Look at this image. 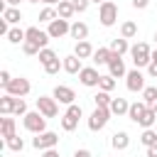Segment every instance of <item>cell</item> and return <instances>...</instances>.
Here are the masks:
<instances>
[{
	"label": "cell",
	"instance_id": "cell-3",
	"mask_svg": "<svg viewBox=\"0 0 157 157\" xmlns=\"http://www.w3.org/2000/svg\"><path fill=\"white\" fill-rule=\"evenodd\" d=\"M110 108H98L96 105V110L88 115V130H93V132H98V130H103L105 128V123L110 120Z\"/></svg>",
	"mask_w": 157,
	"mask_h": 157
},
{
	"label": "cell",
	"instance_id": "cell-12",
	"mask_svg": "<svg viewBox=\"0 0 157 157\" xmlns=\"http://www.w3.org/2000/svg\"><path fill=\"white\" fill-rule=\"evenodd\" d=\"M52 98H54L56 103L74 105V98H76V93H74V88H69V86H56V88H54V93H52Z\"/></svg>",
	"mask_w": 157,
	"mask_h": 157
},
{
	"label": "cell",
	"instance_id": "cell-5",
	"mask_svg": "<svg viewBox=\"0 0 157 157\" xmlns=\"http://www.w3.org/2000/svg\"><path fill=\"white\" fill-rule=\"evenodd\" d=\"M81 115H83V110H81V105H69L66 108V113L61 115V128L66 130V132H71V130H76V125H78V120H81Z\"/></svg>",
	"mask_w": 157,
	"mask_h": 157
},
{
	"label": "cell",
	"instance_id": "cell-22",
	"mask_svg": "<svg viewBox=\"0 0 157 157\" xmlns=\"http://www.w3.org/2000/svg\"><path fill=\"white\" fill-rule=\"evenodd\" d=\"M93 52H96V49H93L86 39H83V42H76V47H74V54H76L78 59H88V56H93Z\"/></svg>",
	"mask_w": 157,
	"mask_h": 157
},
{
	"label": "cell",
	"instance_id": "cell-31",
	"mask_svg": "<svg viewBox=\"0 0 157 157\" xmlns=\"http://www.w3.org/2000/svg\"><path fill=\"white\" fill-rule=\"evenodd\" d=\"M142 101L147 103V108H152V105L157 103V88H155V86H147V88L142 91Z\"/></svg>",
	"mask_w": 157,
	"mask_h": 157
},
{
	"label": "cell",
	"instance_id": "cell-35",
	"mask_svg": "<svg viewBox=\"0 0 157 157\" xmlns=\"http://www.w3.org/2000/svg\"><path fill=\"white\" fill-rule=\"evenodd\" d=\"M59 15H56V10L54 7H44L42 12H39V22H54Z\"/></svg>",
	"mask_w": 157,
	"mask_h": 157
},
{
	"label": "cell",
	"instance_id": "cell-20",
	"mask_svg": "<svg viewBox=\"0 0 157 157\" xmlns=\"http://www.w3.org/2000/svg\"><path fill=\"white\" fill-rule=\"evenodd\" d=\"M15 96H10V93H5V96H0V113L2 115H12L15 113Z\"/></svg>",
	"mask_w": 157,
	"mask_h": 157
},
{
	"label": "cell",
	"instance_id": "cell-18",
	"mask_svg": "<svg viewBox=\"0 0 157 157\" xmlns=\"http://www.w3.org/2000/svg\"><path fill=\"white\" fill-rule=\"evenodd\" d=\"M56 15H59L61 20H71V17L76 15V10H74V2H71V0H61V2L56 5Z\"/></svg>",
	"mask_w": 157,
	"mask_h": 157
},
{
	"label": "cell",
	"instance_id": "cell-14",
	"mask_svg": "<svg viewBox=\"0 0 157 157\" xmlns=\"http://www.w3.org/2000/svg\"><path fill=\"white\" fill-rule=\"evenodd\" d=\"M108 74H110L113 78L128 76V69H125V61H123V56H118V54H113V56H110V61H108Z\"/></svg>",
	"mask_w": 157,
	"mask_h": 157
},
{
	"label": "cell",
	"instance_id": "cell-25",
	"mask_svg": "<svg viewBox=\"0 0 157 157\" xmlns=\"http://www.w3.org/2000/svg\"><path fill=\"white\" fill-rule=\"evenodd\" d=\"M25 39H27V29L10 27V32H7V42H12V44H25Z\"/></svg>",
	"mask_w": 157,
	"mask_h": 157
},
{
	"label": "cell",
	"instance_id": "cell-13",
	"mask_svg": "<svg viewBox=\"0 0 157 157\" xmlns=\"http://www.w3.org/2000/svg\"><path fill=\"white\" fill-rule=\"evenodd\" d=\"M49 34L47 32H42L39 27H27V42H34L37 47H42V49H47V44H49Z\"/></svg>",
	"mask_w": 157,
	"mask_h": 157
},
{
	"label": "cell",
	"instance_id": "cell-50",
	"mask_svg": "<svg viewBox=\"0 0 157 157\" xmlns=\"http://www.w3.org/2000/svg\"><path fill=\"white\" fill-rule=\"evenodd\" d=\"M91 2H101V5H103V2H105V0H91Z\"/></svg>",
	"mask_w": 157,
	"mask_h": 157
},
{
	"label": "cell",
	"instance_id": "cell-37",
	"mask_svg": "<svg viewBox=\"0 0 157 157\" xmlns=\"http://www.w3.org/2000/svg\"><path fill=\"white\" fill-rule=\"evenodd\" d=\"M155 120H157V113H155V110H152V108H150V110H147V113H145V118H142V120H140V125H142V128H145V130H147V128H152V125H155Z\"/></svg>",
	"mask_w": 157,
	"mask_h": 157
},
{
	"label": "cell",
	"instance_id": "cell-36",
	"mask_svg": "<svg viewBox=\"0 0 157 157\" xmlns=\"http://www.w3.org/2000/svg\"><path fill=\"white\" fill-rule=\"evenodd\" d=\"M59 69H64V61H61V59H54V61H49V64H44V71H47L49 76H54V74H59Z\"/></svg>",
	"mask_w": 157,
	"mask_h": 157
},
{
	"label": "cell",
	"instance_id": "cell-52",
	"mask_svg": "<svg viewBox=\"0 0 157 157\" xmlns=\"http://www.w3.org/2000/svg\"><path fill=\"white\" fill-rule=\"evenodd\" d=\"M155 39H157V34H155Z\"/></svg>",
	"mask_w": 157,
	"mask_h": 157
},
{
	"label": "cell",
	"instance_id": "cell-28",
	"mask_svg": "<svg viewBox=\"0 0 157 157\" xmlns=\"http://www.w3.org/2000/svg\"><path fill=\"white\" fill-rule=\"evenodd\" d=\"M135 34H137V25L135 22H123L120 25V37L123 39H132Z\"/></svg>",
	"mask_w": 157,
	"mask_h": 157
},
{
	"label": "cell",
	"instance_id": "cell-33",
	"mask_svg": "<svg viewBox=\"0 0 157 157\" xmlns=\"http://www.w3.org/2000/svg\"><path fill=\"white\" fill-rule=\"evenodd\" d=\"M37 56H39L42 66H44V64H49V61H54V59H59V56H56V52H54V49H49V47H47V49H42Z\"/></svg>",
	"mask_w": 157,
	"mask_h": 157
},
{
	"label": "cell",
	"instance_id": "cell-39",
	"mask_svg": "<svg viewBox=\"0 0 157 157\" xmlns=\"http://www.w3.org/2000/svg\"><path fill=\"white\" fill-rule=\"evenodd\" d=\"M27 113H29V110H27V103H25V98H17V101H15V115H22V118H25Z\"/></svg>",
	"mask_w": 157,
	"mask_h": 157
},
{
	"label": "cell",
	"instance_id": "cell-43",
	"mask_svg": "<svg viewBox=\"0 0 157 157\" xmlns=\"http://www.w3.org/2000/svg\"><path fill=\"white\" fill-rule=\"evenodd\" d=\"M147 74L157 78V61H150V66H147Z\"/></svg>",
	"mask_w": 157,
	"mask_h": 157
},
{
	"label": "cell",
	"instance_id": "cell-4",
	"mask_svg": "<svg viewBox=\"0 0 157 157\" xmlns=\"http://www.w3.org/2000/svg\"><path fill=\"white\" fill-rule=\"evenodd\" d=\"M98 20H101L103 27H113L115 20H118V5L110 2V0H105V2L98 7Z\"/></svg>",
	"mask_w": 157,
	"mask_h": 157
},
{
	"label": "cell",
	"instance_id": "cell-34",
	"mask_svg": "<svg viewBox=\"0 0 157 157\" xmlns=\"http://www.w3.org/2000/svg\"><path fill=\"white\" fill-rule=\"evenodd\" d=\"M98 88L101 91H105V93H110L113 88H115V78L108 74V76H101V83H98Z\"/></svg>",
	"mask_w": 157,
	"mask_h": 157
},
{
	"label": "cell",
	"instance_id": "cell-21",
	"mask_svg": "<svg viewBox=\"0 0 157 157\" xmlns=\"http://www.w3.org/2000/svg\"><path fill=\"white\" fill-rule=\"evenodd\" d=\"M128 110H130V103H128L125 98H120V96H118V98H113V101H110V113H113V115H125Z\"/></svg>",
	"mask_w": 157,
	"mask_h": 157
},
{
	"label": "cell",
	"instance_id": "cell-9",
	"mask_svg": "<svg viewBox=\"0 0 157 157\" xmlns=\"http://www.w3.org/2000/svg\"><path fill=\"white\" fill-rule=\"evenodd\" d=\"M66 32H71V25H69V20H61V17H56L54 22H49V29H47V34H49L52 39H59V37H64Z\"/></svg>",
	"mask_w": 157,
	"mask_h": 157
},
{
	"label": "cell",
	"instance_id": "cell-23",
	"mask_svg": "<svg viewBox=\"0 0 157 157\" xmlns=\"http://www.w3.org/2000/svg\"><path fill=\"white\" fill-rule=\"evenodd\" d=\"M110 56H113V52H110V47H98L96 52H93V64H108L110 61Z\"/></svg>",
	"mask_w": 157,
	"mask_h": 157
},
{
	"label": "cell",
	"instance_id": "cell-24",
	"mask_svg": "<svg viewBox=\"0 0 157 157\" xmlns=\"http://www.w3.org/2000/svg\"><path fill=\"white\" fill-rule=\"evenodd\" d=\"M110 145H113L115 150H128V145H130V135H128L125 130H120V132H115V135H113Z\"/></svg>",
	"mask_w": 157,
	"mask_h": 157
},
{
	"label": "cell",
	"instance_id": "cell-17",
	"mask_svg": "<svg viewBox=\"0 0 157 157\" xmlns=\"http://www.w3.org/2000/svg\"><path fill=\"white\" fill-rule=\"evenodd\" d=\"M0 132H2V137H5V140L15 137V118L2 115V118H0Z\"/></svg>",
	"mask_w": 157,
	"mask_h": 157
},
{
	"label": "cell",
	"instance_id": "cell-49",
	"mask_svg": "<svg viewBox=\"0 0 157 157\" xmlns=\"http://www.w3.org/2000/svg\"><path fill=\"white\" fill-rule=\"evenodd\" d=\"M152 61H157V49H155V52H152Z\"/></svg>",
	"mask_w": 157,
	"mask_h": 157
},
{
	"label": "cell",
	"instance_id": "cell-1",
	"mask_svg": "<svg viewBox=\"0 0 157 157\" xmlns=\"http://www.w3.org/2000/svg\"><path fill=\"white\" fill-rule=\"evenodd\" d=\"M130 56H132L135 69H140V66H150V61H152V52H150V47H147L145 42L132 44V47H130Z\"/></svg>",
	"mask_w": 157,
	"mask_h": 157
},
{
	"label": "cell",
	"instance_id": "cell-46",
	"mask_svg": "<svg viewBox=\"0 0 157 157\" xmlns=\"http://www.w3.org/2000/svg\"><path fill=\"white\" fill-rule=\"evenodd\" d=\"M147 157H157V145L155 147H147Z\"/></svg>",
	"mask_w": 157,
	"mask_h": 157
},
{
	"label": "cell",
	"instance_id": "cell-41",
	"mask_svg": "<svg viewBox=\"0 0 157 157\" xmlns=\"http://www.w3.org/2000/svg\"><path fill=\"white\" fill-rule=\"evenodd\" d=\"M10 81H12V76H10V71H5V69H2V71H0V83H2V88H5V86H7Z\"/></svg>",
	"mask_w": 157,
	"mask_h": 157
},
{
	"label": "cell",
	"instance_id": "cell-15",
	"mask_svg": "<svg viewBox=\"0 0 157 157\" xmlns=\"http://www.w3.org/2000/svg\"><path fill=\"white\" fill-rule=\"evenodd\" d=\"M150 108H147V103L145 101H135V103H130V110H128V118L132 120V123H137L140 125V120L145 118V113H147Z\"/></svg>",
	"mask_w": 157,
	"mask_h": 157
},
{
	"label": "cell",
	"instance_id": "cell-38",
	"mask_svg": "<svg viewBox=\"0 0 157 157\" xmlns=\"http://www.w3.org/2000/svg\"><path fill=\"white\" fill-rule=\"evenodd\" d=\"M22 52H25L27 56H34V54H39V52H42V47H37L34 42H27V39H25V44H22Z\"/></svg>",
	"mask_w": 157,
	"mask_h": 157
},
{
	"label": "cell",
	"instance_id": "cell-45",
	"mask_svg": "<svg viewBox=\"0 0 157 157\" xmlns=\"http://www.w3.org/2000/svg\"><path fill=\"white\" fill-rule=\"evenodd\" d=\"M74 157H91V152H88V150H76Z\"/></svg>",
	"mask_w": 157,
	"mask_h": 157
},
{
	"label": "cell",
	"instance_id": "cell-11",
	"mask_svg": "<svg viewBox=\"0 0 157 157\" xmlns=\"http://www.w3.org/2000/svg\"><path fill=\"white\" fill-rule=\"evenodd\" d=\"M128 81V91H132V93H137V91H145L147 86H145V76L140 74V69H132V71H128V76H125Z\"/></svg>",
	"mask_w": 157,
	"mask_h": 157
},
{
	"label": "cell",
	"instance_id": "cell-26",
	"mask_svg": "<svg viewBox=\"0 0 157 157\" xmlns=\"http://www.w3.org/2000/svg\"><path fill=\"white\" fill-rule=\"evenodd\" d=\"M110 52H113V54H118V56H123L125 52H130L128 39H123V37H120V39H113V42H110Z\"/></svg>",
	"mask_w": 157,
	"mask_h": 157
},
{
	"label": "cell",
	"instance_id": "cell-2",
	"mask_svg": "<svg viewBox=\"0 0 157 157\" xmlns=\"http://www.w3.org/2000/svg\"><path fill=\"white\" fill-rule=\"evenodd\" d=\"M22 123H25V128H27L29 132H34V135L47 132V118H44L39 110H29V113L22 118Z\"/></svg>",
	"mask_w": 157,
	"mask_h": 157
},
{
	"label": "cell",
	"instance_id": "cell-29",
	"mask_svg": "<svg viewBox=\"0 0 157 157\" xmlns=\"http://www.w3.org/2000/svg\"><path fill=\"white\" fill-rule=\"evenodd\" d=\"M140 142H142L145 147H155V145H157V132H155L152 128H147V130L140 135Z\"/></svg>",
	"mask_w": 157,
	"mask_h": 157
},
{
	"label": "cell",
	"instance_id": "cell-40",
	"mask_svg": "<svg viewBox=\"0 0 157 157\" xmlns=\"http://www.w3.org/2000/svg\"><path fill=\"white\" fill-rule=\"evenodd\" d=\"M71 2H74V10H76V12H86L91 0H71Z\"/></svg>",
	"mask_w": 157,
	"mask_h": 157
},
{
	"label": "cell",
	"instance_id": "cell-32",
	"mask_svg": "<svg viewBox=\"0 0 157 157\" xmlns=\"http://www.w3.org/2000/svg\"><path fill=\"white\" fill-rule=\"evenodd\" d=\"M5 147H10L12 152H22V147H25V140H22L20 135H15V137L5 140Z\"/></svg>",
	"mask_w": 157,
	"mask_h": 157
},
{
	"label": "cell",
	"instance_id": "cell-8",
	"mask_svg": "<svg viewBox=\"0 0 157 157\" xmlns=\"http://www.w3.org/2000/svg\"><path fill=\"white\" fill-rule=\"evenodd\" d=\"M37 110H39L44 118H56L59 105H56L54 98H49V96H39V98H37Z\"/></svg>",
	"mask_w": 157,
	"mask_h": 157
},
{
	"label": "cell",
	"instance_id": "cell-6",
	"mask_svg": "<svg viewBox=\"0 0 157 157\" xmlns=\"http://www.w3.org/2000/svg\"><path fill=\"white\" fill-rule=\"evenodd\" d=\"M59 145V135L56 132H52V130H47V132H39L37 137H32V147H37V150H54Z\"/></svg>",
	"mask_w": 157,
	"mask_h": 157
},
{
	"label": "cell",
	"instance_id": "cell-19",
	"mask_svg": "<svg viewBox=\"0 0 157 157\" xmlns=\"http://www.w3.org/2000/svg\"><path fill=\"white\" fill-rule=\"evenodd\" d=\"M76 42H83L88 37V25L86 22H71V32H69Z\"/></svg>",
	"mask_w": 157,
	"mask_h": 157
},
{
	"label": "cell",
	"instance_id": "cell-30",
	"mask_svg": "<svg viewBox=\"0 0 157 157\" xmlns=\"http://www.w3.org/2000/svg\"><path fill=\"white\" fill-rule=\"evenodd\" d=\"M93 101H96V105H98V108H110L113 96H110V93H105V91H98V93L93 96Z\"/></svg>",
	"mask_w": 157,
	"mask_h": 157
},
{
	"label": "cell",
	"instance_id": "cell-27",
	"mask_svg": "<svg viewBox=\"0 0 157 157\" xmlns=\"http://www.w3.org/2000/svg\"><path fill=\"white\" fill-rule=\"evenodd\" d=\"M2 20H5L7 25H17V22L22 20V12H20L17 7H7V10L2 12Z\"/></svg>",
	"mask_w": 157,
	"mask_h": 157
},
{
	"label": "cell",
	"instance_id": "cell-44",
	"mask_svg": "<svg viewBox=\"0 0 157 157\" xmlns=\"http://www.w3.org/2000/svg\"><path fill=\"white\" fill-rule=\"evenodd\" d=\"M42 157H59V152H56V147H54V150H44Z\"/></svg>",
	"mask_w": 157,
	"mask_h": 157
},
{
	"label": "cell",
	"instance_id": "cell-16",
	"mask_svg": "<svg viewBox=\"0 0 157 157\" xmlns=\"http://www.w3.org/2000/svg\"><path fill=\"white\" fill-rule=\"evenodd\" d=\"M81 59L76 56V54H69V56H64V71L66 74H81Z\"/></svg>",
	"mask_w": 157,
	"mask_h": 157
},
{
	"label": "cell",
	"instance_id": "cell-10",
	"mask_svg": "<svg viewBox=\"0 0 157 157\" xmlns=\"http://www.w3.org/2000/svg\"><path fill=\"white\" fill-rule=\"evenodd\" d=\"M78 81H81L83 86L93 88V86H98V83H101V74H98V69H93V66H83V69H81V74H78Z\"/></svg>",
	"mask_w": 157,
	"mask_h": 157
},
{
	"label": "cell",
	"instance_id": "cell-42",
	"mask_svg": "<svg viewBox=\"0 0 157 157\" xmlns=\"http://www.w3.org/2000/svg\"><path fill=\"white\" fill-rule=\"evenodd\" d=\"M147 5H150V0H132V7L135 10H145Z\"/></svg>",
	"mask_w": 157,
	"mask_h": 157
},
{
	"label": "cell",
	"instance_id": "cell-47",
	"mask_svg": "<svg viewBox=\"0 0 157 157\" xmlns=\"http://www.w3.org/2000/svg\"><path fill=\"white\" fill-rule=\"evenodd\" d=\"M42 2H44V5H47V7H52V5H59V2H61V0H42Z\"/></svg>",
	"mask_w": 157,
	"mask_h": 157
},
{
	"label": "cell",
	"instance_id": "cell-51",
	"mask_svg": "<svg viewBox=\"0 0 157 157\" xmlns=\"http://www.w3.org/2000/svg\"><path fill=\"white\" fill-rule=\"evenodd\" d=\"M27 2H39V0H27Z\"/></svg>",
	"mask_w": 157,
	"mask_h": 157
},
{
	"label": "cell",
	"instance_id": "cell-7",
	"mask_svg": "<svg viewBox=\"0 0 157 157\" xmlns=\"http://www.w3.org/2000/svg\"><path fill=\"white\" fill-rule=\"evenodd\" d=\"M29 81L25 78V76H17V78H12L7 86H5V93H10V96H15V98H25L27 93H29Z\"/></svg>",
	"mask_w": 157,
	"mask_h": 157
},
{
	"label": "cell",
	"instance_id": "cell-48",
	"mask_svg": "<svg viewBox=\"0 0 157 157\" xmlns=\"http://www.w3.org/2000/svg\"><path fill=\"white\" fill-rule=\"evenodd\" d=\"M7 2V7H15V5H20V0H5Z\"/></svg>",
	"mask_w": 157,
	"mask_h": 157
}]
</instances>
